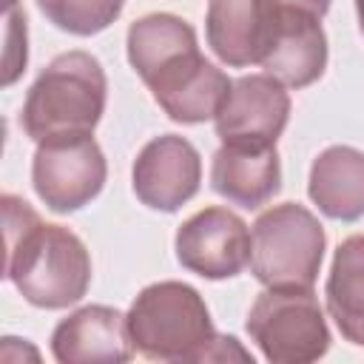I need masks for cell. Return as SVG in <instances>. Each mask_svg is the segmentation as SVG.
<instances>
[{"instance_id": "obj_2", "label": "cell", "mask_w": 364, "mask_h": 364, "mask_svg": "<svg viewBox=\"0 0 364 364\" xmlns=\"http://www.w3.org/2000/svg\"><path fill=\"white\" fill-rule=\"evenodd\" d=\"M0 205L6 233L3 276L34 307L60 310L80 301L91 284V259L80 236L63 225H46L14 193H6Z\"/></svg>"}, {"instance_id": "obj_11", "label": "cell", "mask_w": 364, "mask_h": 364, "mask_svg": "<svg viewBox=\"0 0 364 364\" xmlns=\"http://www.w3.org/2000/svg\"><path fill=\"white\" fill-rule=\"evenodd\" d=\"M276 17L279 0H210L205 17L208 46L225 65H262Z\"/></svg>"}, {"instance_id": "obj_20", "label": "cell", "mask_w": 364, "mask_h": 364, "mask_svg": "<svg viewBox=\"0 0 364 364\" xmlns=\"http://www.w3.org/2000/svg\"><path fill=\"white\" fill-rule=\"evenodd\" d=\"M355 14H358V26L364 31V0H355Z\"/></svg>"}, {"instance_id": "obj_5", "label": "cell", "mask_w": 364, "mask_h": 364, "mask_svg": "<svg viewBox=\"0 0 364 364\" xmlns=\"http://www.w3.org/2000/svg\"><path fill=\"white\" fill-rule=\"evenodd\" d=\"M324 228L318 219L284 202L259 213L250 233V270L264 287L313 290L324 259Z\"/></svg>"}, {"instance_id": "obj_13", "label": "cell", "mask_w": 364, "mask_h": 364, "mask_svg": "<svg viewBox=\"0 0 364 364\" xmlns=\"http://www.w3.org/2000/svg\"><path fill=\"white\" fill-rule=\"evenodd\" d=\"M324 65H327V37L318 17L279 3L276 31L262 60L264 74L276 77L282 85L304 88L324 74Z\"/></svg>"}, {"instance_id": "obj_6", "label": "cell", "mask_w": 364, "mask_h": 364, "mask_svg": "<svg viewBox=\"0 0 364 364\" xmlns=\"http://www.w3.org/2000/svg\"><path fill=\"white\" fill-rule=\"evenodd\" d=\"M247 336L276 364H307L327 353L330 330L313 290L259 293L247 313Z\"/></svg>"}, {"instance_id": "obj_8", "label": "cell", "mask_w": 364, "mask_h": 364, "mask_svg": "<svg viewBox=\"0 0 364 364\" xmlns=\"http://www.w3.org/2000/svg\"><path fill=\"white\" fill-rule=\"evenodd\" d=\"M290 117V97L270 74H247L230 82L213 122L222 145L270 148Z\"/></svg>"}, {"instance_id": "obj_19", "label": "cell", "mask_w": 364, "mask_h": 364, "mask_svg": "<svg viewBox=\"0 0 364 364\" xmlns=\"http://www.w3.org/2000/svg\"><path fill=\"white\" fill-rule=\"evenodd\" d=\"M279 3H284L290 9H299V11H307V14H313V17L321 20L327 14V9H330L333 0H279Z\"/></svg>"}, {"instance_id": "obj_10", "label": "cell", "mask_w": 364, "mask_h": 364, "mask_svg": "<svg viewBox=\"0 0 364 364\" xmlns=\"http://www.w3.org/2000/svg\"><path fill=\"white\" fill-rule=\"evenodd\" d=\"M131 179L134 193L142 205L173 213L196 196L202 182V162L188 139L176 134H162L136 154Z\"/></svg>"}, {"instance_id": "obj_4", "label": "cell", "mask_w": 364, "mask_h": 364, "mask_svg": "<svg viewBox=\"0 0 364 364\" xmlns=\"http://www.w3.org/2000/svg\"><path fill=\"white\" fill-rule=\"evenodd\" d=\"M125 321L134 353L151 361H210L219 338L202 296L182 282L148 284Z\"/></svg>"}, {"instance_id": "obj_7", "label": "cell", "mask_w": 364, "mask_h": 364, "mask_svg": "<svg viewBox=\"0 0 364 364\" xmlns=\"http://www.w3.org/2000/svg\"><path fill=\"white\" fill-rule=\"evenodd\" d=\"M105 156L88 136L37 142L31 182L37 196L54 213H74L88 205L105 185Z\"/></svg>"}, {"instance_id": "obj_9", "label": "cell", "mask_w": 364, "mask_h": 364, "mask_svg": "<svg viewBox=\"0 0 364 364\" xmlns=\"http://www.w3.org/2000/svg\"><path fill=\"white\" fill-rule=\"evenodd\" d=\"M176 259L202 279L239 276L250 262V230L228 208H205L176 230Z\"/></svg>"}, {"instance_id": "obj_16", "label": "cell", "mask_w": 364, "mask_h": 364, "mask_svg": "<svg viewBox=\"0 0 364 364\" xmlns=\"http://www.w3.org/2000/svg\"><path fill=\"white\" fill-rule=\"evenodd\" d=\"M327 310L338 333L364 347V233L347 236L327 276Z\"/></svg>"}, {"instance_id": "obj_14", "label": "cell", "mask_w": 364, "mask_h": 364, "mask_svg": "<svg viewBox=\"0 0 364 364\" xmlns=\"http://www.w3.org/2000/svg\"><path fill=\"white\" fill-rule=\"evenodd\" d=\"M210 188L247 210L262 208L282 188V168L276 145L270 148H239L222 145L210 162Z\"/></svg>"}, {"instance_id": "obj_3", "label": "cell", "mask_w": 364, "mask_h": 364, "mask_svg": "<svg viewBox=\"0 0 364 364\" xmlns=\"http://www.w3.org/2000/svg\"><path fill=\"white\" fill-rule=\"evenodd\" d=\"M105 71L88 51L54 57L23 102V131L34 142L88 136L105 111Z\"/></svg>"}, {"instance_id": "obj_17", "label": "cell", "mask_w": 364, "mask_h": 364, "mask_svg": "<svg viewBox=\"0 0 364 364\" xmlns=\"http://www.w3.org/2000/svg\"><path fill=\"white\" fill-rule=\"evenodd\" d=\"M37 6L60 31L91 37L105 31L119 17L125 0H37Z\"/></svg>"}, {"instance_id": "obj_12", "label": "cell", "mask_w": 364, "mask_h": 364, "mask_svg": "<svg viewBox=\"0 0 364 364\" xmlns=\"http://www.w3.org/2000/svg\"><path fill=\"white\" fill-rule=\"evenodd\" d=\"M51 353L60 364H119L134 355V344L119 310L88 304L54 327Z\"/></svg>"}, {"instance_id": "obj_18", "label": "cell", "mask_w": 364, "mask_h": 364, "mask_svg": "<svg viewBox=\"0 0 364 364\" xmlns=\"http://www.w3.org/2000/svg\"><path fill=\"white\" fill-rule=\"evenodd\" d=\"M26 14L17 9L6 11V51H3V85H11L26 68Z\"/></svg>"}, {"instance_id": "obj_15", "label": "cell", "mask_w": 364, "mask_h": 364, "mask_svg": "<svg viewBox=\"0 0 364 364\" xmlns=\"http://www.w3.org/2000/svg\"><path fill=\"white\" fill-rule=\"evenodd\" d=\"M310 199L318 210L338 222L364 216V151L333 145L321 151L310 168Z\"/></svg>"}, {"instance_id": "obj_1", "label": "cell", "mask_w": 364, "mask_h": 364, "mask_svg": "<svg viewBox=\"0 0 364 364\" xmlns=\"http://www.w3.org/2000/svg\"><path fill=\"white\" fill-rule=\"evenodd\" d=\"M128 63L151 88L156 105L182 125L213 119L233 82L202 57L191 23L165 11L131 23Z\"/></svg>"}, {"instance_id": "obj_21", "label": "cell", "mask_w": 364, "mask_h": 364, "mask_svg": "<svg viewBox=\"0 0 364 364\" xmlns=\"http://www.w3.org/2000/svg\"><path fill=\"white\" fill-rule=\"evenodd\" d=\"M14 6H17V0H6V11H9V9H14Z\"/></svg>"}]
</instances>
